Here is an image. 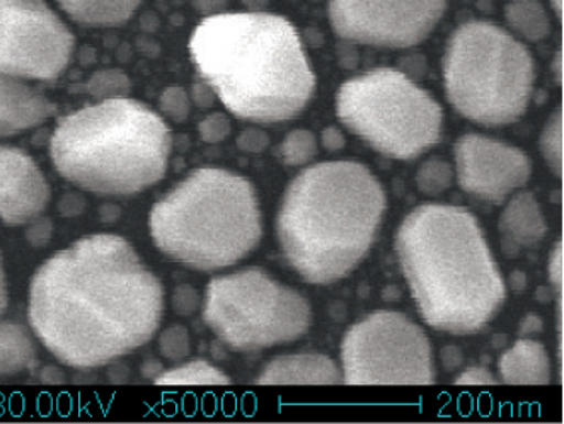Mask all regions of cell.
<instances>
[{
    "label": "cell",
    "instance_id": "cell-7",
    "mask_svg": "<svg viewBox=\"0 0 564 424\" xmlns=\"http://www.w3.org/2000/svg\"><path fill=\"white\" fill-rule=\"evenodd\" d=\"M448 101L469 120L508 124L525 113L534 87V62L522 43L489 23L454 33L444 58Z\"/></svg>",
    "mask_w": 564,
    "mask_h": 424
},
{
    "label": "cell",
    "instance_id": "cell-6",
    "mask_svg": "<svg viewBox=\"0 0 564 424\" xmlns=\"http://www.w3.org/2000/svg\"><path fill=\"white\" fill-rule=\"evenodd\" d=\"M159 251L199 271L232 267L263 236L257 192L246 177L202 167L155 203L149 218Z\"/></svg>",
    "mask_w": 564,
    "mask_h": 424
},
{
    "label": "cell",
    "instance_id": "cell-11",
    "mask_svg": "<svg viewBox=\"0 0 564 424\" xmlns=\"http://www.w3.org/2000/svg\"><path fill=\"white\" fill-rule=\"evenodd\" d=\"M72 50L74 36L42 0H0V74L57 79Z\"/></svg>",
    "mask_w": 564,
    "mask_h": 424
},
{
    "label": "cell",
    "instance_id": "cell-10",
    "mask_svg": "<svg viewBox=\"0 0 564 424\" xmlns=\"http://www.w3.org/2000/svg\"><path fill=\"white\" fill-rule=\"evenodd\" d=\"M347 385H432V346L422 327L399 312H376L355 324L341 345Z\"/></svg>",
    "mask_w": 564,
    "mask_h": 424
},
{
    "label": "cell",
    "instance_id": "cell-39",
    "mask_svg": "<svg viewBox=\"0 0 564 424\" xmlns=\"http://www.w3.org/2000/svg\"><path fill=\"white\" fill-rule=\"evenodd\" d=\"M542 329V323L539 317H527L525 323L522 326V335H531V333H535V330Z\"/></svg>",
    "mask_w": 564,
    "mask_h": 424
},
{
    "label": "cell",
    "instance_id": "cell-34",
    "mask_svg": "<svg viewBox=\"0 0 564 424\" xmlns=\"http://www.w3.org/2000/svg\"><path fill=\"white\" fill-rule=\"evenodd\" d=\"M321 140H323V145L326 146L327 151H341L345 146V135H343L341 130L335 127L326 128Z\"/></svg>",
    "mask_w": 564,
    "mask_h": 424
},
{
    "label": "cell",
    "instance_id": "cell-20",
    "mask_svg": "<svg viewBox=\"0 0 564 424\" xmlns=\"http://www.w3.org/2000/svg\"><path fill=\"white\" fill-rule=\"evenodd\" d=\"M77 23L89 26H117L130 20L142 0H58Z\"/></svg>",
    "mask_w": 564,
    "mask_h": 424
},
{
    "label": "cell",
    "instance_id": "cell-26",
    "mask_svg": "<svg viewBox=\"0 0 564 424\" xmlns=\"http://www.w3.org/2000/svg\"><path fill=\"white\" fill-rule=\"evenodd\" d=\"M87 90L99 99L124 98L129 95L130 80L120 70L99 72L87 84Z\"/></svg>",
    "mask_w": 564,
    "mask_h": 424
},
{
    "label": "cell",
    "instance_id": "cell-15",
    "mask_svg": "<svg viewBox=\"0 0 564 424\" xmlns=\"http://www.w3.org/2000/svg\"><path fill=\"white\" fill-rule=\"evenodd\" d=\"M55 113V106L11 76H0V137L18 135L39 127Z\"/></svg>",
    "mask_w": 564,
    "mask_h": 424
},
{
    "label": "cell",
    "instance_id": "cell-33",
    "mask_svg": "<svg viewBox=\"0 0 564 424\" xmlns=\"http://www.w3.org/2000/svg\"><path fill=\"white\" fill-rule=\"evenodd\" d=\"M550 280L556 289L557 297L561 301V289H563V244L554 248L553 256L550 258Z\"/></svg>",
    "mask_w": 564,
    "mask_h": 424
},
{
    "label": "cell",
    "instance_id": "cell-36",
    "mask_svg": "<svg viewBox=\"0 0 564 424\" xmlns=\"http://www.w3.org/2000/svg\"><path fill=\"white\" fill-rule=\"evenodd\" d=\"M50 233H52V224H50V220H40V222L31 227L28 236H30V241L33 242L34 246H40L48 241Z\"/></svg>",
    "mask_w": 564,
    "mask_h": 424
},
{
    "label": "cell",
    "instance_id": "cell-25",
    "mask_svg": "<svg viewBox=\"0 0 564 424\" xmlns=\"http://www.w3.org/2000/svg\"><path fill=\"white\" fill-rule=\"evenodd\" d=\"M317 154L316 137L308 130H295L289 133L282 143V159L286 165L297 167L313 161Z\"/></svg>",
    "mask_w": 564,
    "mask_h": 424
},
{
    "label": "cell",
    "instance_id": "cell-23",
    "mask_svg": "<svg viewBox=\"0 0 564 424\" xmlns=\"http://www.w3.org/2000/svg\"><path fill=\"white\" fill-rule=\"evenodd\" d=\"M454 181L452 165L438 159H430L420 167L416 174V184L420 192L429 196H436L451 188Z\"/></svg>",
    "mask_w": 564,
    "mask_h": 424
},
{
    "label": "cell",
    "instance_id": "cell-37",
    "mask_svg": "<svg viewBox=\"0 0 564 424\" xmlns=\"http://www.w3.org/2000/svg\"><path fill=\"white\" fill-rule=\"evenodd\" d=\"M442 361H444L448 370H452V368H457L463 363V355H460L456 346H447V348L442 351Z\"/></svg>",
    "mask_w": 564,
    "mask_h": 424
},
{
    "label": "cell",
    "instance_id": "cell-18",
    "mask_svg": "<svg viewBox=\"0 0 564 424\" xmlns=\"http://www.w3.org/2000/svg\"><path fill=\"white\" fill-rule=\"evenodd\" d=\"M500 376L508 385H547L551 361L541 343L522 339L500 358Z\"/></svg>",
    "mask_w": 564,
    "mask_h": 424
},
{
    "label": "cell",
    "instance_id": "cell-9",
    "mask_svg": "<svg viewBox=\"0 0 564 424\" xmlns=\"http://www.w3.org/2000/svg\"><path fill=\"white\" fill-rule=\"evenodd\" d=\"M204 320L234 351H258L302 338L311 307L295 290L249 268L208 283Z\"/></svg>",
    "mask_w": 564,
    "mask_h": 424
},
{
    "label": "cell",
    "instance_id": "cell-5",
    "mask_svg": "<svg viewBox=\"0 0 564 424\" xmlns=\"http://www.w3.org/2000/svg\"><path fill=\"white\" fill-rule=\"evenodd\" d=\"M170 128L142 102L105 99L58 123L50 155L58 173L86 192L130 196L151 188L170 164Z\"/></svg>",
    "mask_w": 564,
    "mask_h": 424
},
{
    "label": "cell",
    "instance_id": "cell-14",
    "mask_svg": "<svg viewBox=\"0 0 564 424\" xmlns=\"http://www.w3.org/2000/svg\"><path fill=\"white\" fill-rule=\"evenodd\" d=\"M50 186L36 162L15 146L0 145V220L24 226L48 205Z\"/></svg>",
    "mask_w": 564,
    "mask_h": 424
},
{
    "label": "cell",
    "instance_id": "cell-32",
    "mask_svg": "<svg viewBox=\"0 0 564 424\" xmlns=\"http://www.w3.org/2000/svg\"><path fill=\"white\" fill-rule=\"evenodd\" d=\"M457 385L467 387H481V385H495L497 379L491 376L489 370L481 367L467 368L466 372L460 373L459 379L456 380Z\"/></svg>",
    "mask_w": 564,
    "mask_h": 424
},
{
    "label": "cell",
    "instance_id": "cell-29",
    "mask_svg": "<svg viewBox=\"0 0 564 424\" xmlns=\"http://www.w3.org/2000/svg\"><path fill=\"white\" fill-rule=\"evenodd\" d=\"M199 137L204 142L218 143L226 140L230 133V121L223 113H214L205 118L198 127Z\"/></svg>",
    "mask_w": 564,
    "mask_h": 424
},
{
    "label": "cell",
    "instance_id": "cell-30",
    "mask_svg": "<svg viewBox=\"0 0 564 424\" xmlns=\"http://www.w3.org/2000/svg\"><path fill=\"white\" fill-rule=\"evenodd\" d=\"M173 308L177 316L188 317L198 308V295L189 285H181L173 293Z\"/></svg>",
    "mask_w": 564,
    "mask_h": 424
},
{
    "label": "cell",
    "instance_id": "cell-22",
    "mask_svg": "<svg viewBox=\"0 0 564 424\" xmlns=\"http://www.w3.org/2000/svg\"><path fill=\"white\" fill-rule=\"evenodd\" d=\"M507 21L513 30L531 42H539L550 33V21L535 0H517L507 8Z\"/></svg>",
    "mask_w": 564,
    "mask_h": 424
},
{
    "label": "cell",
    "instance_id": "cell-28",
    "mask_svg": "<svg viewBox=\"0 0 564 424\" xmlns=\"http://www.w3.org/2000/svg\"><path fill=\"white\" fill-rule=\"evenodd\" d=\"M161 109L176 123L185 121L189 115L188 95L181 87H170V89L162 93Z\"/></svg>",
    "mask_w": 564,
    "mask_h": 424
},
{
    "label": "cell",
    "instance_id": "cell-35",
    "mask_svg": "<svg viewBox=\"0 0 564 424\" xmlns=\"http://www.w3.org/2000/svg\"><path fill=\"white\" fill-rule=\"evenodd\" d=\"M193 101L199 108H208L214 105V90L208 84H195L193 86Z\"/></svg>",
    "mask_w": 564,
    "mask_h": 424
},
{
    "label": "cell",
    "instance_id": "cell-1",
    "mask_svg": "<svg viewBox=\"0 0 564 424\" xmlns=\"http://www.w3.org/2000/svg\"><path fill=\"white\" fill-rule=\"evenodd\" d=\"M164 292L123 237L96 233L52 256L30 286L28 319L50 354L105 367L151 341Z\"/></svg>",
    "mask_w": 564,
    "mask_h": 424
},
{
    "label": "cell",
    "instance_id": "cell-17",
    "mask_svg": "<svg viewBox=\"0 0 564 424\" xmlns=\"http://www.w3.org/2000/svg\"><path fill=\"white\" fill-rule=\"evenodd\" d=\"M500 232L507 254L532 248L544 239L547 227L532 193H520L500 217Z\"/></svg>",
    "mask_w": 564,
    "mask_h": 424
},
{
    "label": "cell",
    "instance_id": "cell-8",
    "mask_svg": "<svg viewBox=\"0 0 564 424\" xmlns=\"http://www.w3.org/2000/svg\"><path fill=\"white\" fill-rule=\"evenodd\" d=\"M336 113L355 135L399 161L422 155L442 133V108L401 72L379 68L339 87Z\"/></svg>",
    "mask_w": 564,
    "mask_h": 424
},
{
    "label": "cell",
    "instance_id": "cell-3",
    "mask_svg": "<svg viewBox=\"0 0 564 424\" xmlns=\"http://www.w3.org/2000/svg\"><path fill=\"white\" fill-rule=\"evenodd\" d=\"M395 252L423 319L452 335H473L500 311L503 279L469 211L429 203L399 227Z\"/></svg>",
    "mask_w": 564,
    "mask_h": 424
},
{
    "label": "cell",
    "instance_id": "cell-21",
    "mask_svg": "<svg viewBox=\"0 0 564 424\" xmlns=\"http://www.w3.org/2000/svg\"><path fill=\"white\" fill-rule=\"evenodd\" d=\"M155 383L167 387H217L229 385L230 379L214 365L195 360L162 372Z\"/></svg>",
    "mask_w": 564,
    "mask_h": 424
},
{
    "label": "cell",
    "instance_id": "cell-27",
    "mask_svg": "<svg viewBox=\"0 0 564 424\" xmlns=\"http://www.w3.org/2000/svg\"><path fill=\"white\" fill-rule=\"evenodd\" d=\"M159 349L161 355L171 361H181L188 358L192 346H189V335L186 327L173 326L162 333L159 338Z\"/></svg>",
    "mask_w": 564,
    "mask_h": 424
},
{
    "label": "cell",
    "instance_id": "cell-4",
    "mask_svg": "<svg viewBox=\"0 0 564 424\" xmlns=\"http://www.w3.org/2000/svg\"><path fill=\"white\" fill-rule=\"evenodd\" d=\"M384 210V189L366 165H313L283 196L276 218L283 254L305 282H338L369 252Z\"/></svg>",
    "mask_w": 564,
    "mask_h": 424
},
{
    "label": "cell",
    "instance_id": "cell-12",
    "mask_svg": "<svg viewBox=\"0 0 564 424\" xmlns=\"http://www.w3.org/2000/svg\"><path fill=\"white\" fill-rule=\"evenodd\" d=\"M445 0H332L336 33L364 45L408 48L432 33Z\"/></svg>",
    "mask_w": 564,
    "mask_h": 424
},
{
    "label": "cell",
    "instance_id": "cell-16",
    "mask_svg": "<svg viewBox=\"0 0 564 424\" xmlns=\"http://www.w3.org/2000/svg\"><path fill=\"white\" fill-rule=\"evenodd\" d=\"M257 382L260 385H338L343 379L332 358L299 354L271 360Z\"/></svg>",
    "mask_w": 564,
    "mask_h": 424
},
{
    "label": "cell",
    "instance_id": "cell-40",
    "mask_svg": "<svg viewBox=\"0 0 564 424\" xmlns=\"http://www.w3.org/2000/svg\"><path fill=\"white\" fill-rule=\"evenodd\" d=\"M561 74H563V72H561V55H557V58H556V77H557V83H561Z\"/></svg>",
    "mask_w": 564,
    "mask_h": 424
},
{
    "label": "cell",
    "instance_id": "cell-38",
    "mask_svg": "<svg viewBox=\"0 0 564 424\" xmlns=\"http://www.w3.org/2000/svg\"><path fill=\"white\" fill-rule=\"evenodd\" d=\"M8 308V283H6V273L2 270V261H0V316Z\"/></svg>",
    "mask_w": 564,
    "mask_h": 424
},
{
    "label": "cell",
    "instance_id": "cell-31",
    "mask_svg": "<svg viewBox=\"0 0 564 424\" xmlns=\"http://www.w3.org/2000/svg\"><path fill=\"white\" fill-rule=\"evenodd\" d=\"M238 145L241 151L248 152V154H261L270 145V139L261 130H246L239 137Z\"/></svg>",
    "mask_w": 564,
    "mask_h": 424
},
{
    "label": "cell",
    "instance_id": "cell-24",
    "mask_svg": "<svg viewBox=\"0 0 564 424\" xmlns=\"http://www.w3.org/2000/svg\"><path fill=\"white\" fill-rule=\"evenodd\" d=\"M541 151L556 176H563V109H557L545 124L541 137Z\"/></svg>",
    "mask_w": 564,
    "mask_h": 424
},
{
    "label": "cell",
    "instance_id": "cell-2",
    "mask_svg": "<svg viewBox=\"0 0 564 424\" xmlns=\"http://www.w3.org/2000/svg\"><path fill=\"white\" fill-rule=\"evenodd\" d=\"M189 52L199 76L242 120H290L313 98V68L297 31L280 15H212L193 31Z\"/></svg>",
    "mask_w": 564,
    "mask_h": 424
},
{
    "label": "cell",
    "instance_id": "cell-19",
    "mask_svg": "<svg viewBox=\"0 0 564 424\" xmlns=\"http://www.w3.org/2000/svg\"><path fill=\"white\" fill-rule=\"evenodd\" d=\"M39 363V351L21 324L0 323V376L14 377Z\"/></svg>",
    "mask_w": 564,
    "mask_h": 424
},
{
    "label": "cell",
    "instance_id": "cell-13",
    "mask_svg": "<svg viewBox=\"0 0 564 424\" xmlns=\"http://www.w3.org/2000/svg\"><path fill=\"white\" fill-rule=\"evenodd\" d=\"M456 167L460 188L489 203H503L525 186L532 171L520 149L476 133L456 143Z\"/></svg>",
    "mask_w": 564,
    "mask_h": 424
}]
</instances>
